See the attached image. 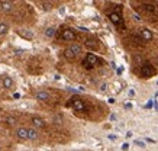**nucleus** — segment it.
Segmentation results:
<instances>
[{
    "mask_svg": "<svg viewBox=\"0 0 158 151\" xmlns=\"http://www.w3.org/2000/svg\"><path fill=\"white\" fill-rule=\"evenodd\" d=\"M138 36L142 39L144 42H149V41H152L154 34L148 29V28H141V29H139V32H138Z\"/></svg>",
    "mask_w": 158,
    "mask_h": 151,
    "instance_id": "nucleus-7",
    "label": "nucleus"
},
{
    "mask_svg": "<svg viewBox=\"0 0 158 151\" xmlns=\"http://www.w3.org/2000/svg\"><path fill=\"white\" fill-rule=\"evenodd\" d=\"M109 19H110V22L115 25V26H118V28H122V29L125 28L123 19H122V15H120L119 12H110V13H109Z\"/></svg>",
    "mask_w": 158,
    "mask_h": 151,
    "instance_id": "nucleus-4",
    "label": "nucleus"
},
{
    "mask_svg": "<svg viewBox=\"0 0 158 151\" xmlns=\"http://www.w3.org/2000/svg\"><path fill=\"white\" fill-rule=\"evenodd\" d=\"M81 52H83V47L80 44H76V42H74V44H71L68 48H65L64 57H65L68 61H74Z\"/></svg>",
    "mask_w": 158,
    "mask_h": 151,
    "instance_id": "nucleus-1",
    "label": "nucleus"
},
{
    "mask_svg": "<svg viewBox=\"0 0 158 151\" xmlns=\"http://www.w3.org/2000/svg\"><path fill=\"white\" fill-rule=\"evenodd\" d=\"M138 74H139V77L149 78L157 74V70H155V67L151 63H142L138 68Z\"/></svg>",
    "mask_w": 158,
    "mask_h": 151,
    "instance_id": "nucleus-2",
    "label": "nucleus"
},
{
    "mask_svg": "<svg viewBox=\"0 0 158 151\" xmlns=\"http://www.w3.org/2000/svg\"><path fill=\"white\" fill-rule=\"evenodd\" d=\"M9 25L5 23V22H2L0 23V35H6V34H9Z\"/></svg>",
    "mask_w": 158,
    "mask_h": 151,
    "instance_id": "nucleus-15",
    "label": "nucleus"
},
{
    "mask_svg": "<svg viewBox=\"0 0 158 151\" xmlns=\"http://www.w3.org/2000/svg\"><path fill=\"white\" fill-rule=\"evenodd\" d=\"M35 99L39 102H48V100H51V94L45 90H39V92L35 93Z\"/></svg>",
    "mask_w": 158,
    "mask_h": 151,
    "instance_id": "nucleus-9",
    "label": "nucleus"
},
{
    "mask_svg": "<svg viewBox=\"0 0 158 151\" xmlns=\"http://www.w3.org/2000/svg\"><path fill=\"white\" fill-rule=\"evenodd\" d=\"M77 38V34L74 32V29L71 28H65V29H62L61 32V39L62 41H65V42H71L74 39Z\"/></svg>",
    "mask_w": 158,
    "mask_h": 151,
    "instance_id": "nucleus-6",
    "label": "nucleus"
},
{
    "mask_svg": "<svg viewBox=\"0 0 158 151\" xmlns=\"http://www.w3.org/2000/svg\"><path fill=\"white\" fill-rule=\"evenodd\" d=\"M70 106H71L76 112H83V111H86V103L83 102L78 96L71 98V100H70Z\"/></svg>",
    "mask_w": 158,
    "mask_h": 151,
    "instance_id": "nucleus-3",
    "label": "nucleus"
},
{
    "mask_svg": "<svg viewBox=\"0 0 158 151\" xmlns=\"http://www.w3.org/2000/svg\"><path fill=\"white\" fill-rule=\"evenodd\" d=\"M84 47L89 48V49H97L99 48V42H97L96 39H93V38L86 39V41H84Z\"/></svg>",
    "mask_w": 158,
    "mask_h": 151,
    "instance_id": "nucleus-14",
    "label": "nucleus"
},
{
    "mask_svg": "<svg viewBox=\"0 0 158 151\" xmlns=\"http://www.w3.org/2000/svg\"><path fill=\"white\" fill-rule=\"evenodd\" d=\"M28 135H29V141H36V140L39 138L38 128H35V127L28 128Z\"/></svg>",
    "mask_w": 158,
    "mask_h": 151,
    "instance_id": "nucleus-12",
    "label": "nucleus"
},
{
    "mask_svg": "<svg viewBox=\"0 0 158 151\" xmlns=\"http://www.w3.org/2000/svg\"><path fill=\"white\" fill-rule=\"evenodd\" d=\"M128 148H129V144H128V142H125L123 145H122V150H128Z\"/></svg>",
    "mask_w": 158,
    "mask_h": 151,
    "instance_id": "nucleus-19",
    "label": "nucleus"
},
{
    "mask_svg": "<svg viewBox=\"0 0 158 151\" xmlns=\"http://www.w3.org/2000/svg\"><path fill=\"white\" fill-rule=\"evenodd\" d=\"M15 83H13V78L9 77V76H3L2 77V87H5V89H13Z\"/></svg>",
    "mask_w": 158,
    "mask_h": 151,
    "instance_id": "nucleus-11",
    "label": "nucleus"
},
{
    "mask_svg": "<svg viewBox=\"0 0 158 151\" xmlns=\"http://www.w3.org/2000/svg\"><path fill=\"white\" fill-rule=\"evenodd\" d=\"M135 144L138 147H145V142H142V141H135Z\"/></svg>",
    "mask_w": 158,
    "mask_h": 151,
    "instance_id": "nucleus-18",
    "label": "nucleus"
},
{
    "mask_svg": "<svg viewBox=\"0 0 158 151\" xmlns=\"http://www.w3.org/2000/svg\"><path fill=\"white\" fill-rule=\"evenodd\" d=\"M5 121L7 125H10V127H15V125H16V118L15 116H6Z\"/></svg>",
    "mask_w": 158,
    "mask_h": 151,
    "instance_id": "nucleus-17",
    "label": "nucleus"
},
{
    "mask_svg": "<svg viewBox=\"0 0 158 151\" xmlns=\"http://www.w3.org/2000/svg\"><path fill=\"white\" fill-rule=\"evenodd\" d=\"M0 9H2V12H5V13H10L13 10V5H12V2H9V0H2L0 2Z\"/></svg>",
    "mask_w": 158,
    "mask_h": 151,
    "instance_id": "nucleus-10",
    "label": "nucleus"
},
{
    "mask_svg": "<svg viewBox=\"0 0 158 151\" xmlns=\"http://www.w3.org/2000/svg\"><path fill=\"white\" fill-rule=\"evenodd\" d=\"M32 125H34L35 128H45L47 127V122L44 121L42 118H39V116H32Z\"/></svg>",
    "mask_w": 158,
    "mask_h": 151,
    "instance_id": "nucleus-13",
    "label": "nucleus"
},
{
    "mask_svg": "<svg viewBox=\"0 0 158 151\" xmlns=\"http://www.w3.org/2000/svg\"><path fill=\"white\" fill-rule=\"evenodd\" d=\"M16 136L19 138L20 141H28L29 140V135H28V128L25 127H19L16 129Z\"/></svg>",
    "mask_w": 158,
    "mask_h": 151,
    "instance_id": "nucleus-8",
    "label": "nucleus"
},
{
    "mask_svg": "<svg viewBox=\"0 0 158 151\" xmlns=\"http://www.w3.org/2000/svg\"><path fill=\"white\" fill-rule=\"evenodd\" d=\"M45 36H48V38H54L55 36V28H47L45 29Z\"/></svg>",
    "mask_w": 158,
    "mask_h": 151,
    "instance_id": "nucleus-16",
    "label": "nucleus"
},
{
    "mask_svg": "<svg viewBox=\"0 0 158 151\" xmlns=\"http://www.w3.org/2000/svg\"><path fill=\"white\" fill-rule=\"evenodd\" d=\"M99 61H100V60L97 58L94 54H93V52H89V54L86 55L84 61H83V64H84V67H86V68H89V70H90V68L94 67V65H96Z\"/></svg>",
    "mask_w": 158,
    "mask_h": 151,
    "instance_id": "nucleus-5",
    "label": "nucleus"
}]
</instances>
